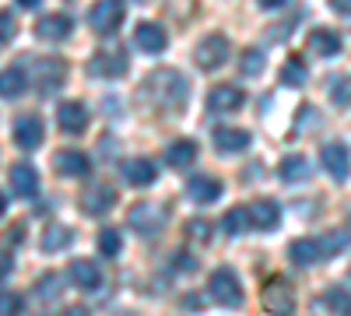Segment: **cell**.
<instances>
[{
  "instance_id": "cell-1",
  "label": "cell",
  "mask_w": 351,
  "mask_h": 316,
  "mask_svg": "<svg viewBox=\"0 0 351 316\" xmlns=\"http://www.w3.org/2000/svg\"><path fill=\"white\" fill-rule=\"evenodd\" d=\"M144 92H148L162 109H180L183 99H186V81L180 71H155L144 84Z\"/></svg>"
},
{
  "instance_id": "cell-2",
  "label": "cell",
  "mask_w": 351,
  "mask_h": 316,
  "mask_svg": "<svg viewBox=\"0 0 351 316\" xmlns=\"http://www.w3.org/2000/svg\"><path fill=\"white\" fill-rule=\"evenodd\" d=\"M28 74H32L36 88H39L43 95H49V92H56V88L64 84L67 64H64V60H53V56H36L32 67H28Z\"/></svg>"
},
{
  "instance_id": "cell-3",
  "label": "cell",
  "mask_w": 351,
  "mask_h": 316,
  "mask_svg": "<svg viewBox=\"0 0 351 316\" xmlns=\"http://www.w3.org/2000/svg\"><path fill=\"white\" fill-rule=\"evenodd\" d=\"M208 292H211V299H215L218 306H228V309L243 306V289H239V278H236V271H228V267H218V271L211 274V281H208Z\"/></svg>"
},
{
  "instance_id": "cell-4",
  "label": "cell",
  "mask_w": 351,
  "mask_h": 316,
  "mask_svg": "<svg viewBox=\"0 0 351 316\" xmlns=\"http://www.w3.org/2000/svg\"><path fill=\"white\" fill-rule=\"evenodd\" d=\"M228 39L225 36H218V32H211V36H204L200 42H197V49H193V60H197V67H204V71H218L225 60H228Z\"/></svg>"
},
{
  "instance_id": "cell-5",
  "label": "cell",
  "mask_w": 351,
  "mask_h": 316,
  "mask_svg": "<svg viewBox=\"0 0 351 316\" xmlns=\"http://www.w3.org/2000/svg\"><path fill=\"white\" fill-rule=\"evenodd\" d=\"M88 21H92V28L99 36H112L123 25V0H95Z\"/></svg>"
},
{
  "instance_id": "cell-6",
  "label": "cell",
  "mask_w": 351,
  "mask_h": 316,
  "mask_svg": "<svg viewBox=\"0 0 351 316\" xmlns=\"http://www.w3.org/2000/svg\"><path fill=\"white\" fill-rule=\"evenodd\" d=\"M127 67H130V60H127V53H123L120 46L99 49V53L92 56V74H99V77H123Z\"/></svg>"
},
{
  "instance_id": "cell-7",
  "label": "cell",
  "mask_w": 351,
  "mask_h": 316,
  "mask_svg": "<svg viewBox=\"0 0 351 316\" xmlns=\"http://www.w3.org/2000/svg\"><path fill=\"white\" fill-rule=\"evenodd\" d=\"M14 145L21 151H32L43 145V120L36 117V112H21V117L14 120Z\"/></svg>"
},
{
  "instance_id": "cell-8",
  "label": "cell",
  "mask_w": 351,
  "mask_h": 316,
  "mask_svg": "<svg viewBox=\"0 0 351 316\" xmlns=\"http://www.w3.org/2000/svg\"><path fill=\"white\" fill-rule=\"evenodd\" d=\"M130 225H134V232L137 236H158L162 232V225H165V211L162 208H152V204H137L130 208Z\"/></svg>"
},
{
  "instance_id": "cell-9",
  "label": "cell",
  "mask_w": 351,
  "mask_h": 316,
  "mask_svg": "<svg viewBox=\"0 0 351 316\" xmlns=\"http://www.w3.org/2000/svg\"><path fill=\"white\" fill-rule=\"evenodd\" d=\"M319 162H324V169L330 172L337 183L348 180V172H351V151H348V145H341V141H334V145H324V151H319Z\"/></svg>"
},
{
  "instance_id": "cell-10",
  "label": "cell",
  "mask_w": 351,
  "mask_h": 316,
  "mask_svg": "<svg viewBox=\"0 0 351 316\" xmlns=\"http://www.w3.org/2000/svg\"><path fill=\"white\" fill-rule=\"evenodd\" d=\"M112 204H116V190L109 183H95L81 193V211L84 215H106Z\"/></svg>"
},
{
  "instance_id": "cell-11",
  "label": "cell",
  "mask_w": 351,
  "mask_h": 316,
  "mask_svg": "<svg viewBox=\"0 0 351 316\" xmlns=\"http://www.w3.org/2000/svg\"><path fill=\"white\" fill-rule=\"evenodd\" d=\"M246 215H250V225L260 228V232H271V228L281 221V208L274 204V200H267V197L253 200V204L246 208Z\"/></svg>"
},
{
  "instance_id": "cell-12",
  "label": "cell",
  "mask_w": 351,
  "mask_h": 316,
  "mask_svg": "<svg viewBox=\"0 0 351 316\" xmlns=\"http://www.w3.org/2000/svg\"><path fill=\"white\" fill-rule=\"evenodd\" d=\"M239 106H243V88H236V84H215L208 95L211 112H236Z\"/></svg>"
},
{
  "instance_id": "cell-13",
  "label": "cell",
  "mask_w": 351,
  "mask_h": 316,
  "mask_svg": "<svg viewBox=\"0 0 351 316\" xmlns=\"http://www.w3.org/2000/svg\"><path fill=\"white\" fill-rule=\"evenodd\" d=\"M123 180L130 186H152L158 180V169L152 158H127L123 162Z\"/></svg>"
},
{
  "instance_id": "cell-14",
  "label": "cell",
  "mask_w": 351,
  "mask_h": 316,
  "mask_svg": "<svg viewBox=\"0 0 351 316\" xmlns=\"http://www.w3.org/2000/svg\"><path fill=\"white\" fill-rule=\"evenodd\" d=\"M134 42L141 46V53H162L165 42H169V36L162 32V25H155V21H141V25L134 28Z\"/></svg>"
},
{
  "instance_id": "cell-15",
  "label": "cell",
  "mask_w": 351,
  "mask_h": 316,
  "mask_svg": "<svg viewBox=\"0 0 351 316\" xmlns=\"http://www.w3.org/2000/svg\"><path fill=\"white\" fill-rule=\"evenodd\" d=\"M263 306L271 313H291L295 309V295H291V289L285 281H267L263 284Z\"/></svg>"
},
{
  "instance_id": "cell-16",
  "label": "cell",
  "mask_w": 351,
  "mask_h": 316,
  "mask_svg": "<svg viewBox=\"0 0 351 316\" xmlns=\"http://www.w3.org/2000/svg\"><path fill=\"white\" fill-rule=\"evenodd\" d=\"M56 123H60V130H67V134H81L88 127V109L81 102H60L56 106Z\"/></svg>"
},
{
  "instance_id": "cell-17",
  "label": "cell",
  "mask_w": 351,
  "mask_h": 316,
  "mask_svg": "<svg viewBox=\"0 0 351 316\" xmlns=\"http://www.w3.org/2000/svg\"><path fill=\"white\" fill-rule=\"evenodd\" d=\"M306 49L313 56H337L341 53V36L330 32V28H313L306 36Z\"/></svg>"
},
{
  "instance_id": "cell-18",
  "label": "cell",
  "mask_w": 351,
  "mask_h": 316,
  "mask_svg": "<svg viewBox=\"0 0 351 316\" xmlns=\"http://www.w3.org/2000/svg\"><path fill=\"white\" fill-rule=\"evenodd\" d=\"M71 281H74L77 292H95L99 284H102V271L92 260H74L71 264Z\"/></svg>"
},
{
  "instance_id": "cell-19",
  "label": "cell",
  "mask_w": 351,
  "mask_h": 316,
  "mask_svg": "<svg viewBox=\"0 0 351 316\" xmlns=\"http://www.w3.org/2000/svg\"><path fill=\"white\" fill-rule=\"evenodd\" d=\"M288 256H291V264L295 267H309V264H319L324 260V246H319V239H295L288 246Z\"/></svg>"
},
{
  "instance_id": "cell-20",
  "label": "cell",
  "mask_w": 351,
  "mask_h": 316,
  "mask_svg": "<svg viewBox=\"0 0 351 316\" xmlns=\"http://www.w3.org/2000/svg\"><path fill=\"white\" fill-rule=\"evenodd\" d=\"M36 36H39L43 42H60V39H67V36H71V18H67V14H46V18H39Z\"/></svg>"
},
{
  "instance_id": "cell-21",
  "label": "cell",
  "mask_w": 351,
  "mask_h": 316,
  "mask_svg": "<svg viewBox=\"0 0 351 316\" xmlns=\"http://www.w3.org/2000/svg\"><path fill=\"white\" fill-rule=\"evenodd\" d=\"M53 169L60 172V176H71V180H74V176H88L92 162H88L81 151H71V148H67V151H56V155H53Z\"/></svg>"
},
{
  "instance_id": "cell-22",
  "label": "cell",
  "mask_w": 351,
  "mask_h": 316,
  "mask_svg": "<svg viewBox=\"0 0 351 316\" xmlns=\"http://www.w3.org/2000/svg\"><path fill=\"white\" fill-rule=\"evenodd\" d=\"M186 197L197 200V204H215V200L221 197V183L211 180V176H193L186 183Z\"/></svg>"
},
{
  "instance_id": "cell-23",
  "label": "cell",
  "mask_w": 351,
  "mask_h": 316,
  "mask_svg": "<svg viewBox=\"0 0 351 316\" xmlns=\"http://www.w3.org/2000/svg\"><path fill=\"white\" fill-rule=\"evenodd\" d=\"M11 186L18 197H36L39 193V172L32 165H14L11 169Z\"/></svg>"
},
{
  "instance_id": "cell-24",
  "label": "cell",
  "mask_w": 351,
  "mask_h": 316,
  "mask_svg": "<svg viewBox=\"0 0 351 316\" xmlns=\"http://www.w3.org/2000/svg\"><path fill=\"white\" fill-rule=\"evenodd\" d=\"M215 145H218V151L236 155V151H243L250 145V134L236 130V127H215Z\"/></svg>"
},
{
  "instance_id": "cell-25",
  "label": "cell",
  "mask_w": 351,
  "mask_h": 316,
  "mask_svg": "<svg viewBox=\"0 0 351 316\" xmlns=\"http://www.w3.org/2000/svg\"><path fill=\"white\" fill-rule=\"evenodd\" d=\"M193 158H197V145H193V141H172V145L165 148V162L172 169H190Z\"/></svg>"
},
{
  "instance_id": "cell-26",
  "label": "cell",
  "mask_w": 351,
  "mask_h": 316,
  "mask_svg": "<svg viewBox=\"0 0 351 316\" xmlns=\"http://www.w3.org/2000/svg\"><path fill=\"white\" fill-rule=\"evenodd\" d=\"M278 176H281L285 183H302V180L309 176V158H302V155H288V158H281Z\"/></svg>"
},
{
  "instance_id": "cell-27",
  "label": "cell",
  "mask_w": 351,
  "mask_h": 316,
  "mask_svg": "<svg viewBox=\"0 0 351 316\" xmlns=\"http://www.w3.org/2000/svg\"><path fill=\"white\" fill-rule=\"evenodd\" d=\"M25 92V71L11 67V71H0V99H18Z\"/></svg>"
},
{
  "instance_id": "cell-28",
  "label": "cell",
  "mask_w": 351,
  "mask_h": 316,
  "mask_svg": "<svg viewBox=\"0 0 351 316\" xmlns=\"http://www.w3.org/2000/svg\"><path fill=\"white\" fill-rule=\"evenodd\" d=\"M74 243V232L67 225H49L46 232H43V250L46 253H53V250H67Z\"/></svg>"
},
{
  "instance_id": "cell-29",
  "label": "cell",
  "mask_w": 351,
  "mask_h": 316,
  "mask_svg": "<svg viewBox=\"0 0 351 316\" xmlns=\"http://www.w3.org/2000/svg\"><path fill=\"white\" fill-rule=\"evenodd\" d=\"M319 302H324L330 313H351V292H344V289H327Z\"/></svg>"
},
{
  "instance_id": "cell-30",
  "label": "cell",
  "mask_w": 351,
  "mask_h": 316,
  "mask_svg": "<svg viewBox=\"0 0 351 316\" xmlns=\"http://www.w3.org/2000/svg\"><path fill=\"white\" fill-rule=\"evenodd\" d=\"M306 77H309V74H306V64L299 60V56H291V60L281 67V81H285V84H291V88H299V84H302Z\"/></svg>"
},
{
  "instance_id": "cell-31",
  "label": "cell",
  "mask_w": 351,
  "mask_h": 316,
  "mask_svg": "<svg viewBox=\"0 0 351 316\" xmlns=\"http://www.w3.org/2000/svg\"><path fill=\"white\" fill-rule=\"evenodd\" d=\"M221 228L228 236H239V232H246L250 228V215L243 211V208H236V211H228L225 218H221Z\"/></svg>"
},
{
  "instance_id": "cell-32",
  "label": "cell",
  "mask_w": 351,
  "mask_h": 316,
  "mask_svg": "<svg viewBox=\"0 0 351 316\" xmlns=\"http://www.w3.org/2000/svg\"><path fill=\"white\" fill-rule=\"evenodd\" d=\"M120 250H123L120 232H116V228H102V232H99V253H102V256H116Z\"/></svg>"
},
{
  "instance_id": "cell-33",
  "label": "cell",
  "mask_w": 351,
  "mask_h": 316,
  "mask_svg": "<svg viewBox=\"0 0 351 316\" xmlns=\"http://www.w3.org/2000/svg\"><path fill=\"white\" fill-rule=\"evenodd\" d=\"M36 295H39L43 302H53L56 295H60V278H56V274H43L39 284H36Z\"/></svg>"
},
{
  "instance_id": "cell-34",
  "label": "cell",
  "mask_w": 351,
  "mask_h": 316,
  "mask_svg": "<svg viewBox=\"0 0 351 316\" xmlns=\"http://www.w3.org/2000/svg\"><path fill=\"white\" fill-rule=\"evenodd\" d=\"M239 71L256 77V74L263 71V53H260V49H246V53H243V64H239Z\"/></svg>"
},
{
  "instance_id": "cell-35",
  "label": "cell",
  "mask_w": 351,
  "mask_h": 316,
  "mask_svg": "<svg viewBox=\"0 0 351 316\" xmlns=\"http://www.w3.org/2000/svg\"><path fill=\"white\" fill-rule=\"evenodd\" d=\"M348 243H351V236H348V232H330L327 239H319V246H324V260H327V256H330V253H337V250H344Z\"/></svg>"
},
{
  "instance_id": "cell-36",
  "label": "cell",
  "mask_w": 351,
  "mask_h": 316,
  "mask_svg": "<svg viewBox=\"0 0 351 316\" xmlns=\"http://www.w3.org/2000/svg\"><path fill=\"white\" fill-rule=\"evenodd\" d=\"M186 232H190V239H197V243H208V239H211V225L204 221V218H190V221H186Z\"/></svg>"
},
{
  "instance_id": "cell-37",
  "label": "cell",
  "mask_w": 351,
  "mask_h": 316,
  "mask_svg": "<svg viewBox=\"0 0 351 316\" xmlns=\"http://www.w3.org/2000/svg\"><path fill=\"white\" fill-rule=\"evenodd\" d=\"M334 102L337 106H351V77H341V81H334Z\"/></svg>"
},
{
  "instance_id": "cell-38",
  "label": "cell",
  "mask_w": 351,
  "mask_h": 316,
  "mask_svg": "<svg viewBox=\"0 0 351 316\" xmlns=\"http://www.w3.org/2000/svg\"><path fill=\"white\" fill-rule=\"evenodd\" d=\"M14 32H18V21H14V14L0 11V42H11V39H14Z\"/></svg>"
},
{
  "instance_id": "cell-39",
  "label": "cell",
  "mask_w": 351,
  "mask_h": 316,
  "mask_svg": "<svg viewBox=\"0 0 351 316\" xmlns=\"http://www.w3.org/2000/svg\"><path fill=\"white\" fill-rule=\"evenodd\" d=\"M21 302H25V299L14 295V292H0V313H8V316H11V313H21Z\"/></svg>"
},
{
  "instance_id": "cell-40",
  "label": "cell",
  "mask_w": 351,
  "mask_h": 316,
  "mask_svg": "<svg viewBox=\"0 0 351 316\" xmlns=\"http://www.w3.org/2000/svg\"><path fill=\"white\" fill-rule=\"evenodd\" d=\"M319 127V112L316 109H299V127Z\"/></svg>"
},
{
  "instance_id": "cell-41",
  "label": "cell",
  "mask_w": 351,
  "mask_h": 316,
  "mask_svg": "<svg viewBox=\"0 0 351 316\" xmlns=\"http://www.w3.org/2000/svg\"><path fill=\"white\" fill-rule=\"evenodd\" d=\"M256 4L263 8V11H278V8H285L288 0H256Z\"/></svg>"
},
{
  "instance_id": "cell-42",
  "label": "cell",
  "mask_w": 351,
  "mask_h": 316,
  "mask_svg": "<svg viewBox=\"0 0 351 316\" xmlns=\"http://www.w3.org/2000/svg\"><path fill=\"white\" fill-rule=\"evenodd\" d=\"M8 274H11V256L0 250V278H8Z\"/></svg>"
},
{
  "instance_id": "cell-43",
  "label": "cell",
  "mask_w": 351,
  "mask_h": 316,
  "mask_svg": "<svg viewBox=\"0 0 351 316\" xmlns=\"http://www.w3.org/2000/svg\"><path fill=\"white\" fill-rule=\"evenodd\" d=\"M330 8H334L337 14H351V0H330Z\"/></svg>"
},
{
  "instance_id": "cell-44",
  "label": "cell",
  "mask_w": 351,
  "mask_h": 316,
  "mask_svg": "<svg viewBox=\"0 0 351 316\" xmlns=\"http://www.w3.org/2000/svg\"><path fill=\"white\" fill-rule=\"evenodd\" d=\"M18 4H21V8L28 11V8H39V0H18Z\"/></svg>"
},
{
  "instance_id": "cell-45",
  "label": "cell",
  "mask_w": 351,
  "mask_h": 316,
  "mask_svg": "<svg viewBox=\"0 0 351 316\" xmlns=\"http://www.w3.org/2000/svg\"><path fill=\"white\" fill-rule=\"evenodd\" d=\"M8 211V200H4V193H0V215H4Z\"/></svg>"
}]
</instances>
